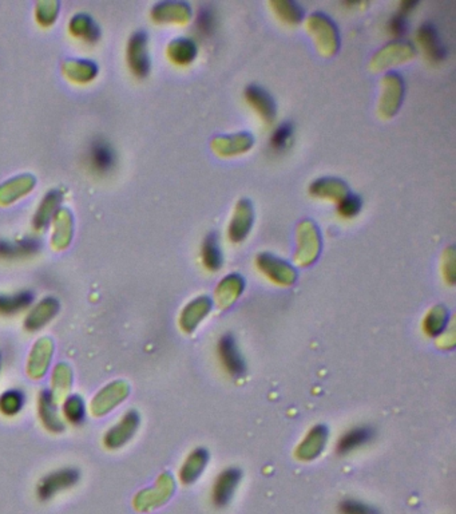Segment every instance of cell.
Returning a JSON list of instances; mask_svg holds the SVG:
<instances>
[{"label":"cell","mask_w":456,"mask_h":514,"mask_svg":"<svg viewBox=\"0 0 456 514\" xmlns=\"http://www.w3.org/2000/svg\"><path fill=\"white\" fill-rule=\"evenodd\" d=\"M141 424L139 414L135 410H130L124 414L122 419L110 427L103 436V444L109 450H118L124 446L138 430Z\"/></svg>","instance_id":"3957f363"},{"label":"cell","mask_w":456,"mask_h":514,"mask_svg":"<svg viewBox=\"0 0 456 514\" xmlns=\"http://www.w3.org/2000/svg\"><path fill=\"white\" fill-rule=\"evenodd\" d=\"M220 358L223 360V366L234 377H243L245 374V360L238 351L233 335L226 334L221 337L218 345Z\"/></svg>","instance_id":"8992f818"},{"label":"cell","mask_w":456,"mask_h":514,"mask_svg":"<svg viewBox=\"0 0 456 514\" xmlns=\"http://www.w3.org/2000/svg\"><path fill=\"white\" fill-rule=\"evenodd\" d=\"M179 45H176L177 50V61L179 62H190L194 56H196V47L191 45L189 41H179L177 42Z\"/></svg>","instance_id":"d4e9b609"},{"label":"cell","mask_w":456,"mask_h":514,"mask_svg":"<svg viewBox=\"0 0 456 514\" xmlns=\"http://www.w3.org/2000/svg\"><path fill=\"white\" fill-rule=\"evenodd\" d=\"M0 369H1V355H0Z\"/></svg>","instance_id":"83f0119b"},{"label":"cell","mask_w":456,"mask_h":514,"mask_svg":"<svg viewBox=\"0 0 456 514\" xmlns=\"http://www.w3.org/2000/svg\"><path fill=\"white\" fill-rule=\"evenodd\" d=\"M340 514H380L378 509L357 500H345L339 505Z\"/></svg>","instance_id":"7402d4cb"},{"label":"cell","mask_w":456,"mask_h":514,"mask_svg":"<svg viewBox=\"0 0 456 514\" xmlns=\"http://www.w3.org/2000/svg\"><path fill=\"white\" fill-rule=\"evenodd\" d=\"M373 436H375V431L369 426L355 427L341 436L340 442L337 444V453L348 454L359 447L364 446L369 441H372Z\"/></svg>","instance_id":"8fae6325"},{"label":"cell","mask_w":456,"mask_h":514,"mask_svg":"<svg viewBox=\"0 0 456 514\" xmlns=\"http://www.w3.org/2000/svg\"><path fill=\"white\" fill-rule=\"evenodd\" d=\"M246 100L265 120L270 121L275 115V103L264 90L250 86L246 90Z\"/></svg>","instance_id":"2e32d148"},{"label":"cell","mask_w":456,"mask_h":514,"mask_svg":"<svg viewBox=\"0 0 456 514\" xmlns=\"http://www.w3.org/2000/svg\"><path fill=\"white\" fill-rule=\"evenodd\" d=\"M26 395L22 390L12 389L0 395V413L6 416H14L22 411Z\"/></svg>","instance_id":"d6986e66"},{"label":"cell","mask_w":456,"mask_h":514,"mask_svg":"<svg viewBox=\"0 0 456 514\" xmlns=\"http://www.w3.org/2000/svg\"><path fill=\"white\" fill-rule=\"evenodd\" d=\"M53 352L54 343L50 339L42 337L35 343L27 362V374L30 378L41 379L45 375L50 367Z\"/></svg>","instance_id":"277c9868"},{"label":"cell","mask_w":456,"mask_h":514,"mask_svg":"<svg viewBox=\"0 0 456 514\" xmlns=\"http://www.w3.org/2000/svg\"><path fill=\"white\" fill-rule=\"evenodd\" d=\"M89 159L92 168L98 172H109L115 164V153L107 141L97 138L90 145Z\"/></svg>","instance_id":"30bf717a"},{"label":"cell","mask_w":456,"mask_h":514,"mask_svg":"<svg viewBox=\"0 0 456 514\" xmlns=\"http://www.w3.org/2000/svg\"><path fill=\"white\" fill-rule=\"evenodd\" d=\"M63 414L67 422L71 425L78 426L86 419V406L80 395H70L63 403Z\"/></svg>","instance_id":"ffe728a7"},{"label":"cell","mask_w":456,"mask_h":514,"mask_svg":"<svg viewBox=\"0 0 456 514\" xmlns=\"http://www.w3.org/2000/svg\"><path fill=\"white\" fill-rule=\"evenodd\" d=\"M213 16L209 11H202L198 16V26L203 31H211L212 30Z\"/></svg>","instance_id":"4316f807"},{"label":"cell","mask_w":456,"mask_h":514,"mask_svg":"<svg viewBox=\"0 0 456 514\" xmlns=\"http://www.w3.org/2000/svg\"><path fill=\"white\" fill-rule=\"evenodd\" d=\"M41 248L39 240L33 237H26L24 240L10 243L6 240L0 241V257L15 258V257L28 256L33 255Z\"/></svg>","instance_id":"4fadbf2b"},{"label":"cell","mask_w":456,"mask_h":514,"mask_svg":"<svg viewBox=\"0 0 456 514\" xmlns=\"http://www.w3.org/2000/svg\"><path fill=\"white\" fill-rule=\"evenodd\" d=\"M390 28L391 31H392V34H405V31H407V22H405L404 15H398V16H395V18L391 21Z\"/></svg>","instance_id":"484cf974"},{"label":"cell","mask_w":456,"mask_h":514,"mask_svg":"<svg viewBox=\"0 0 456 514\" xmlns=\"http://www.w3.org/2000/svg\"><path fill=\"white\" fill-rule=\"evenodd\" d=\"M59 310V304L56 302V299L53 298H47L43 299L39 304H36V307L33 311L27 315L26 320H24V327L27 331H38L41 328H43L46 325H48L53 318L55 316Z\"/></svg>","instance_id":"9c48e42d"},{"label":"cell","mask_w":456,"mask_h":514,"mask_svg":"<svg viewBox=\"0 0 456 514\" xmlns=\"http://www.w3.org/2000/svg\"><path fill=\"white\" fill-rule=\"evenodd\" d=\"M33 298L35 295L31 291L16 292L14 295H0V315L11 316L21 313L33 304Z\"/></svg>","instance_id":"7c38bea8"},{"label":"cell","mask_w":456,"mask_h":514,"mask_svg":"<svg viewBox=\"0 0 456 514\" xmlns=\"http://www.w3.org/2000/svg\"><path fill=\"white\" fill-rule=\"evenodd\" d=\"M290 135H292V126L290 123L281 125L272 135V145L276 149H282L290 141Z\"/></svg>","instance_id":"cb8c5ba5"},{"label":"cell","mask_w":456,"mask_h":514,"mask_svg":"<svg viewBox=\"0 0 456 514\" xmlns=\"http://www.w3.org/2000/svg\"><path fill=\"white\" fill-rule=\"evenodd\" d=\"M73 384V372L66 363H59L53 372V390L51 395L55 403L63 401Z\"/></svg>","instance_id":"5bb4252c"},{"label":"cell","mask_w":456,"mask_h":514,"mask_svg":"<svg viewBox=\"0 0 456 514\" xmlns=\"http://www.w3.org/2000/svg\"><path fill=\"white\" fill-rule=\"evenodd\" d=\"M419 39L422 42L424 50L427 51V56L434 61H440L445 56V50L443 46L440 45L436 31L431 24H425L419 31Z\"/></svg>","instance_id":"ac0fdd59"},{"label":"cell","mask_w":456,"mask_h":514,"mask_svg":"<svg viewBox=\"0 0 456 514\" xmlns=\"http://www.w3.org/2000/svg\"><path fill=\"white\" fill-rule=\"evenodd\" d=\"M361 208V201L356 196H345L344 199L339 204V212L344 217H354L356 216Z\"/></svg>","instance_id":"603a6c76"},{"label":"cell","mask_w":456,"mask_h":514,"mask_svg":"<svg viewBox=\"0 0 456 514\" xmlns=\"http://www.w3.org/2000/svg\"><path fill=\"white\" fill-rule=\"evenodd\" d=\"M202 256H203V263L205 266L212 271H217L220 268L221 263H223V257L221 252L218 249V244L214 236L211 235L206 240L202 248Z\"/></svg>","instance_id":"44dd1931"},{"label":"cell","mask_w":456,"mask_h":514,"mask_svg":"<svg viewBox=\"0 0 456 514\" xmlns=\"http://www.w3.org/2000/svg\"><path fill=\"white\" fill-rule=\"evenodd\" d=\"M38 411L42 421V425L51 433H62L65 430V424L56 411V403L50 390H42L38 401Z\"/></svg>","instance_id":"ba28073f"},{"label":"cell","mask_w":456,"mask_h":514,"mask_svg":"<svg viewBox=\"0 0 456 514\" xmlns=\"http://www.w3.org/2000/svg\"><path fill=\"white\" fill-rule=\"evenodd\" d=\"M171 493V480L164 476L161 477L154 489H149L139 492L134 498V508L138 512H147L150 509H154L157 506L162 505L164 501Z\"/></svg>","instance_id":"5b68a950"},{"label":"cell","mask_w":456,"mask_h":514,"mask_svg":"<svg viewBox=\"0 0 456 514\" xmlns=\"http://www.w3.org/2000/svg\"><path fill=\"white\" fill-rule=\"evenodd\" d=\"M206 461H208V453L203 449H197L194 453H191L179 473L181 481L184 483H191L197 480L206 465Z\"/></svg>","instance_id":"9a60e30c"},{"label":"cell","mask_w":456,"mask_h":514,"mask_svg":"<svg viewBox=\"0 0 456 514\" xmlns=\"http://www.w3.org/2000/svg\"><path fill=\"white\" fill-rule=\"evenodd\" d=\"M80 473L75 468L54 470L42 477L36 486V495L41 501H50L58 493L67 491L78 483Z\"/></svg>","instance_id":"6da1fadb"},{"label":"cell","mask_w":456,"mask_h":514,"mask_svg":"<svg viewBox=\"0 0 456 514\" xmlns=\"http://www.w3.org/2000/svg\"><path fill=\"white\" fill-rule=\"evenodd\" d=\"M252 223V211L246 202H240L233 223L230 225V238L234 241H240L248 234Z\"/></svg>","instance_id":"e0dca14e"},{"label":"cell","mask_w":456,"mask_h":514,"mask_svg":"<svg viewBox=\"0 0 456 514\" xmlns=\"http://www.w3.org/2000/svg\"><path fill=\"white\" fill-rule=\"evenodd\" d=\"M130 389L122 380H115L105 386L91 402V413L94 416H103L112 411L118 404L127 398Z\"/></svg>","instance_id":"7a4b0ae2"},{"label":"cell","mask_w":456,"mask_h":514,"mask_svg":"<svg viewBox=\"0 0 456 514\" xmlns=\"http://www.w3.org/2000/svg\"><path fill=\"white\" fill-rule=\"evenodd\" d=\"M240 480H241L240 470L228 469L225 470L223 474H220L213 491V501L216 503V506L223 508L230 503Z\"/></svg>","instance_id":"52a82bcc"}]
</instances>
